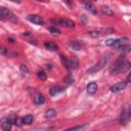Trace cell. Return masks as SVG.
<instances>
[{"instance_id": "obj_1", "label": "cell", "mask_w": 131, "mask_h": 131, "mask_svg": "<svg viewBox=\"0 0 131 131\" xmlns=\"http://www.w3.org/2000/svg\"><path fill=\"white\" fill-rule=\"evenodd\" d=\"M130 67H131V63H130L125 57H120V58L117 59V60L114 62V64L111 67L110 73L113 74V75L122 74V73L127 72Z\"/></svg>"}, {"instance_id": "obj_2", "label": "cell", "mask_w": 131, "mask_h": 131, "mask_svg": "<svg viewBox=\"0 0 131 131\" xmlns=\"http://www.w3.org/2000/svg\"><path fill=\"white\" fill-rule=\"evenodd\" d=\"M110 58H111V54H110V53L103 54V55H102V57L99 59V61H98L95 66H93L92 68L88 69L87 73H88V74H94V73H96V72H98V71L102 70V69L107 64V62H108Z\"/></svg>"}, {"instance_id": "obj_3", "label": "cell", "mask_w": 131, "mask_h": 131, "mask_svg": "<svg viewBox=\"0 0 131 131\" xmlns=\"http://www.w3.org/2000/svg\"><path fill=\"white\" fill-rule=\"evenodd\" d=\"M128 38H118V39H107L105 41V45L107 46H113V47H116V48H121L122 46L128 44Z\"/></svg>"}, {"instance_id": "obj_4", "label": "cell", "mask_w": 131, "mask_h": 131, "mask_svg": "<svg viewBox=\"0 0 131 131\" xmlns=\"http://www.w3.org/2000/svg\"><path fill=\"white\" fill-rule=\"evenodd\" d=\"M0 16L2 19H9L12 23H17V17L7 8L5 7H1L0 9Z\"/></svg>"}, {"instance_id": "obj_5", "label": "cell", "mask_w": 131, "mask_h": 131, "mask_svg": "<svg viewBox=\"0 0 131 131\" xmlns=\"http://www.w3.org/2000/svg\"><path fill=\"white\" fill-rule=\"evenodd\" d=\"M115 33L114 29H99V30H94V31H89L88 35L93 37V38H99L103 35H107V34H113Z\"/></svg>"}, {"instance_id": "obj_6", "label": "cell", "mask_w": 131, "mask_h": 131, "mask_svg": "<svg viewBox=\"0 0 131 131\" xmlns=\"http://www.w3.org/2000/svg\"><path fill=\"white\" fill-rule=\"evenodd\" d=\"M27 19L35 25H38V26H42L44 24V19L42 18V16H40L38 14H30L27 16Z\"/></svg>"}, {"instance_id": "obj_7", "label": "cell", "mask_w": 131, "mask_h": 131, "mask_svg": "<svg viewBox=\"0 0 131 131\" xmlns=\"http://www.w3.org/2000/svg\"><path fill=\"white\" fill-rule=\"evenodd\" d=\"M126 86H127V82L122 81V82H119V83L113 85V86L111 87V91H112V92H120V91L124 90V89L126 88Z\"/></svg>"}, {"instance_id": "obj_8", "label": "cell", "mask_w": 131, "mask_h": 131, "mask_svg": "<svg viewBox=\"0 0 131 131\" xmlns=\"http://www.w3.org/2000/svg\"><path fill=\"white\" fill-rule=\"evenodd\" d=\"M57 21L60 26H63V27H67V28H74L75 27V23L71 19H68V18H60Z\"/></svg>"}, {"instance_id": "obj_9", "label": "cell", "mask_w": 131, "mask_h": 131, "mask_svg": "<svg viewBox=\"0 0 131 131\" xmlns=\"http://www.w3.org/2000/svg\"><path fill=\"white\" fill-rule=\"evenodd\" d=\"M83 4H84L85 8H86L90 13H92V14H96V13H97V10H96V8H95V6L93 5V3H92V2L84 1V2H83Z\"/></svg>"}, {"instance_id": "obj_10", "label": "cell", "mask_w": 131, "mask_h": 131, "mask_svg": "<svg viewBox=\"0 0 131 131\" xmlns=\"http://www.w3.org/2000/svg\"><path fill=\"white\" fill-rule=\"evenodd\" d=\"M78 66H79V60L76 56H72L70 59H69V68L71 70H77L78 69Z\"/></svg>"}, {"instance_id": "obj_11", "label": "cell", "mask_w": 131, "mask_h": 131, "mask_svg": "<svg viewBox=\"0 0 131 131\" xmlns=\"http://www.w3.org/2000/svg\"><path fill=\"white\" fill-rule=\"evenodd\" d=\"M97 88H98V86H97V83H96V82H90V83L87 85L86 90H87V92H88L89 94H94V93L97 91Z\"/></svg>"}, {"instance_id": "obj_12", "label": "cell", "mask_w": 131, "mask_h": 131, "mask_svg": "<svg viewBox=\"0 0 131 131\" xmlns=\"http://www.w3.org/2000/svg\"><path fill=\"white\" fill-rule=\"evenodd\" d=\"M63 90H64L63 87H60V86H53V87H51V88L49 89V94H50V96H55V95L59 94L60 92H62Z\"/></svg>"}, {"instance_id": "obj_13", "label": "cell", "mask_w": 131, "mask_h": 131, "mask_svg": "<svg viewBox=\"0 0 131 131\" xmlns=\"http://www.w3.org/2000/svg\"><path fill=\"white\" fill-rule=\"evenodd\" d=\"M24 36L25 38L27 39V41L31 44H34V45H37V40L36 38L33 36V34H31L30 32H24Z\"/></svg>"}, {"instance_id": "obj_14", "label": "cell", "mask_w": 131, "mask_h": 131, "mask_svg": "<svg viewBox=\"0 0 131 131\" xmlns=\"http://www.w3.org/2000/svg\"><path fill=\"white\" fill-rule=\"evenodd\" d=\"M44 46L47 50H50V51H56L58 49V46L54 43V42H51V41H46L44 42Z\"/></svg>"}, {"instance_id": "obj_15", "label": "cell", "mask_w": 131, "mask_h": 131, "mask_svg": "<svg viewBox=\"0 0 131 131\" xmlns=\"http://www.w3.org/2000/svg\"><path fill=\"white\" fill-rule=\"evenodd\" d=\"M34 102L37 104V105H41L45 102V96L41 93H38L34 96Z\"/></svg>"}, {"instance_id": "obj_16", "label": "cell", "mask_w": 131, "mask_h": 131, "mask_svg": "<svg viewBox=\"0 0 131 131\" xmlns=\"http://www.w3.org/2000/svg\"><path fill=\"white\" fill-rule=\"evenodd\" d=\"M70 48L73 49V50L79 51V50H81V48H82V44H81L78 40H73V41L70 42Z\"/></svg>"}, {"instance_id": "obj_17", "label": "cell", "mask_w": 131, "mask_h": 131, "mask_svg": "<svg viewBox=\"0 0 131 131\" xmlns=\"http://www.w3.org/2000/svg\"><path fill=\"white\" fill-rule=\"evenodd\" d=\"M101 11H102V13L106 14L107 16H114L115 15V12L112 10V8H110L106 5H102L101 6Z\"/></svg>"}, {"instance_id": "obj_18", "label": "cell", "mask_w": 131, "mask_h": 131, "mask_svg": "<svg viewBox=\"0 0 131 131\" xmlns=\"http://www.w3.org/2000/svg\"><path fill=\"white\" fill-rule=\"evenodd\" d=\"M55 115H56V111H55L54 108H49V110H47V111L45 112V114H44L45 118H47V119L54 118Z\"/></svg>"}, {"instance_id": "obj_19", "label": "cell", "mask_w": 131, "mask_h": 131, "mask_svg": "<svg viewBox=\"0 0 131 131\" xmlns=\"http://www.w3.org/2000/svg\"><path fill=\"white\" fill-rule=\"evenodd\" d=\"M33 121H34V117H33L32 115H27V116H25V117L21 119V122H23L24 124H27V125L31 124Z\"/></svg>"}, {"instance_id": "obj_20", "label": "cell", "mask_w": 131, "mask_h": 131, "mask_svg": "<svg viewBox=\"0 0 131 131\" xmlns=\"http://www.w3.org/2000/svg\"><path fill=\"white\" fill-rule=\"evenodd\" d=\"M11 125H12V123L7 119V120H5V121H3V122H2L1 127H2V129H3V130H9V129H10V127H11Z\"/></svg>"}, {"instance_id": "obj_21", "label": "cell", "mask_w": 131, "mask_h": 131, "mask_svg": "<svg viewBox=\"0 0 131 131\" xmlns=\"http://www.w3.org/2000/svg\"><path fill=\"white\" fill-rule=\"evenodd\" d=\"M87 125L84 124V125H78V126H75V127H72V128H69L67 129L66 131H83L84 128L86 127Z\"/></svg>"}, {"instance_id": "obj_22", "label": "cell", "mask_w": 131, "mask_h": 131, "mask_svg": "<svg viewBox=\"0 0 131 131\" xmlns=\"http://www.w3.org/2000/svg\"><path fill=\"white\" fill-rule=\"evenodd\" d=\"M119 49H120V51H121V52H123L124 54H126V53H129V52L131 51V45L126 44V45L122 46V47H121V48H119Z\"/></svg>"}, {"instance_id": "obj_23", "label": "cell", "mask_w": 131, "mask_h": 131, "mask_svg": "<svg viewBox=\"0 0 131 131\" xmlns=\"http://www.w3.org/2000/svg\"><path fill=\"white\" fill-rule=\"evenodd\" d=\"M37 76H38V78H39L41 81H45V80L47 79V75L45 74L44 71H39V72L37 73Z\"/></svg>"}, {"instance_id": "obj_24", "label": "cell", "mask_w": 131, "mask_h": 131, "mask_svg": "<svg viewBox=\"0 0 131 131\" xmlns=\"http://www.w3.org/2000/svg\"><path fill=\"white\" fill-rule=\"evenodd\" d=\"M63 81H64V83H67V84H72V83L74 82V78H73V76H72L71 74H69V75H67V76L63 78Z\"/></svg>"}, {"instance_id": "obj_25", "label": "cell", "mask_w": 131, "mask_h": 131, "mask_svg": "<svg viewBox=\"0 0 131 131\" xmlns=\"http://www.w3.org/2000/svg\"><path fill=\"white\" fill-rule=\"evenodd\" d=\"M20 72H21L23 75H28L29 74V69H28L27 64H25V63L20 64Z\"/></svg>"}, {"instance_id": "obj_26", "label": "cell", "mask_w": 131, "mask_h": 131, "mask_svg": "<svg viewBox=\"0 0 131 131\" xmlns=\"http://www.w3.org/2000/svg\"><path fill=\"white\" fill-rule=\"evenodd\" d=\"M48 31H49L51 34H53V35H58V34L60 33V31H59L57 28H54V27H50V28H48Z\"/></svg>"}, {"instance_id": "obj_27", "label": "cell", "mask_w": 131, "mask_h": 131, "mask_svg": "<svg viewBox=\"0 0 131 131\" xmlns=\"http://www.w3.org/2000/svg\"><path fill=\"white\" fill-rule=\"evenodd\" d=\"M60 60H61V63H62L64 67H68V66H69V60L67 59V57H66L63 54H60Z\"/></svg>"}, {"instance_id": "obj_28", "label": "cell", "mask_w": 131, "mask_h": 131, "mask_svg": "<svg viewBox=\"0 0 131 131\" xmlns=\"http://www.w3.org/2000/svg\"><path fill=\"white\" fill-rule=\"evenodd\" d=\"M28 131H50L48 129H33V130H28Z\"/></svg>"}, {"instance_id": "obj_29", "label": "cell", "mask_w": 131, "mask_h": 131, "mask_svg": "<svg viewBox=\"0 0 131 131\" xmlns=\"http://www.w3.org/2000/svg\"><path fill=\"white\" fill-rule=\"evenodd\" d=\"M7 42H10V43H14V39H12V38H8V39H7Z\"/></svg>"}, {"instance_id": "obj_30", "label": "cell", "mask_w": 131, "mask_h": 131, "mask_svg": "<svg viewBox=\"0 0 131 131\" xmlns=\"http://www.w3.org/2000/svg\"><path fill=\"white\" fill-rule=\"evenodd\" d=\"M127 82H130V83H131V74L127 77Z\"/></svg>"}, {"instance_id": "obj_31", "label": "cell", "mask_w": 131, "mask_h": 131, "mask_svg": "<svg viewBox=\"0 0 131 131\" xmlns=\"http://www.w3.org/2000/svg\"><path fill=\"white\" fill-rule=\"evenodd\" d=\"M3 131H10V129L9 130H3Z\"/></svg>"}]
</instances>
